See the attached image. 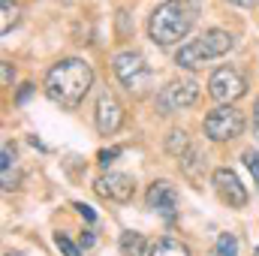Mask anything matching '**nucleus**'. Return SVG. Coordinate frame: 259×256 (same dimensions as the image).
I'll use <instances>...</instances> for the list:
<instances>
[{
	"label": "nucleus",
	"instance_id": "c85d7f7f",
	"mask_svg": "<svg viewBox=\"0 0 259 256\" xmlns=\"http://www.w3.org/2000/svg\"><path fill=\"white\" fill-rule=\"evenodd\" d=\"M253 256H259V247H256V250H253Z\"/></svg>",
	"mask_w": 259,
	"mask_h": 256
},
{
	"label": "nucleus",
	"instance_id": "ddd939ff",
	"mask_svg": "<svg viewBox=\"0 0 259 256\" xmlns=\"http://www.w3.org/2000/svg\"><path fill=\"white\" fill-rule=\"evenodd\" d=\"M15 148L9 142H3V151H0V175H3V190H12L15 187Z\"/></svg>",
	"mask_w": 259,
	"mask_h": 256
},
{
	"label": "nucleus",
	"instance_id": "a211bd4d",
	"mask_svg": "<svg viewBox=\"0 0 259 256\" xmlns=\"http://www.w3.org/2000/svg\"><path fill=\"white\" fill-rule=\"evenodd\" d=\"M55 244H58L61 256H81V247H78L72 238H66L64 232H58V235H55Z\"/></svg>",
	"mask_w": 259,
	"mask_h": 256
},
{
	"label": "nucleus",
	"instance_id": "2eb2a0df",
	"mask_svg": "<svg viewBox=\"0 0 259 256\" xmlns=\"http://www.w3.org/2000/svg\"><path fill=\"white\" fill-rule=\"evenodd\" d=\"M0 9H3V18H0V33L6 36V33L18 24V12H21V9H18V3H15V0H0Z\"/></svg>",
	"mask_w": 259,
	"mask_h": 256
},
{
	"label": "nucleus",
	"instance_id": "0eeeda50",
	"mask_svg": "<svg viewBox=\"0 0 259 256\" xmlns=\"http://www.w3.org/2000/svg\"><path fill=\"white\" fill-rule=\"evenodd\" d=\"M199 100V84L193 78H175L157 94V112L160 115H175L181 109H190Z\"/></svg>",
	"mask_w": 259,
	"mask_h": 256
},
{
	"label": "nucleus",
	"instance_id": "f3484780",
	"mask_svg": "<svg viewBox=\"0 0 259 256\" xmlns=\"http://www.w3.org/2000/svg\"><path fill=\"white\" fill-rule=\"evenodd\" d=\"M214 253L217 256H238V238H235L232 232H220Z\"/></svg>",
	"mask_w": 259,
	"mask_h": 256
},
{
	"label": "nucleus",
	"instance_id": "412c9836",
	"mask_svg": "<svg viewBox=\"0 0 259 256\" xmlns=\"http://www.w3.org/2000/svg\"><path fill=\"white\" fill-rule=\"evenodd\" d=\"M72 208H75V211H78V214H81L88 223H97V214H94V208H91V205H84V202H75Z\"/></svg>",
	"mask_w": 259,
	"mask_h": 256
},
{
	"label": "nucleus",
	"instance_id": "393cba45",
	"mask_svg": "<svg viewBox=\"0 0 259 256\" xmlns=\"http://www.w3.org/2000/svg\"><path fill=\"white\" fill-rule=\"evenodd\" d=\"M94 244H97V235H94L91 229H84V232H81V247L88 250V247H94Z\"/></svg>",
	"mask_w": 259,
	"mask_h": 256
},
{
	"label": "nucleus",
	"instance_id": "aec40b11",
	"mask_svg": "<svg viewBox=\"0 0 259 256\" xmlns=\"http://www.w3.org/2000/svg\"><path fill=\"white\" fill-rule=\"evenodd\" d=\"M121 151H124V148H118V145H115V148H106V151L97 154V163H100L103 169H109V163H115V160L121 157Z\"/></svg>",
	"mask_w": 259,
	"mask_h": 256
},
{
	"label": "nucleus",
	"instance_id": "6ab92c4d",
	"mask_svg": "<svg viewBox=\"0 0 259 256\" xmlns=\"http://www.w3.org/2000/svg\"><path fill=\"white\" fill-rule=\"evenodd\" d=\"M241 160H244V166L250 169V175H253V184L259 187V154L253 151V148H247V151L241 154Z\"/></svg>",
	"mask_w": 259,
	"mask_h": 256
},
{
	"label": "nucleus",
	"instance_id": "5701e85b",
	"mask_svg": "<svg viewBox=\"0 0 259 256\" xmlns=\"http://www.w3.org/2000/svg\"><path fill=\"white\" fill-rule=\"evenodd\" d=\"M127 18H130V12H127V9H121V12H118V30H121V36H127V33H130Z\"/></svg>",
	"mask_w": 259,
	"mask_h": 256
},
{
	"label": "nucleus",
	"instance_id": "20e7f679",
	"mask_svg": "<svg viewBox=\"0 0 259 256\" xmlns=\"http://www.w3.org/2000/svg\"><path fill=\"white\" fill-rule=\"evenodd\" d=\"M112 69H115L118 81L127 88L133 97H142V94L148 91V84H151V69H148V64H145V58H142L139 52H133V49L115 55Z\"/></svg>",
	"mask_w": 259,
	"mask_h": 256
},
{
	"label": "nucleus",
	"instance_id": "dca6fc26",
	"mask_svg": "<svg viewBox=\"0 0 259 256\" xmlns=\"http://www.w3.org/2000/svg\"><path fill=\"white\" fill-rule=\"evenodd\" d=\"M166 151H169L172 157H184V154L190 151L187 133H184V130H172V133H169V139H166Z\"/></svg>",
	"mask_w": 259,
	"mask_h": 256
},
{
	"label": "nucleus",
	"instance_id": "9d476101",
	"mask_svg": "<svg viewBox=\"0 0 259 256\" xmlns=\"http://www.w3.org/2000/svg\"><path fill=\"white\" fill-rule=\"evenodd\" d=\"M211 184H214V190L217 196L229 205V208H244L247 205V190H244V184L238 181V175L229 169V166H220V169H214V175H211Z\"/></svg>",
	"mask_w": 259,
	"mask_h": 256
},
{
	"label": "nucleus",
	"instance_id": "4468645a",
	"mask_svg": "<svg viewBox=\"0 0 259 256\" xmlns=\"http://www.w3.org/2000/svg\"><path fill=\"white\" fill-rule=\"evenodd\" d=\"M148 256H190V247L178 238H157L151 244Z\"/></svg>",
	"mask_w": 259,
	"mask_h": 256
},
{
	"label": "nucleus",
	"instance_id": "9b49d317",
	"mask_svg": "<svg viewBox=\"0 0 259 256\" xmlns=\"http://www.w3.org/2000/svg\"><path fill=\"white\" fill-rule=\"evenodd\" d=\"M94 121H97V130H100L103 136H115L118 130L124 127V106H121L112 94H103V97L97 100Z\"/></svg>",
	"mask_w": 259,
	"mask_h": 256
},
{
	"label": "nucleus",
	"instance_id": "39448f33",
	"mask_svg": "<svg viewBox=\"0 0 259 256\" xmlns=\"http://www.w3.org/2000/svg\"><path fill=\"white\" fill-rule=\"evenodd\" d=\"M202 130L211 142H232L244 133V115L235 106H217L214 112L205 115Z\"/></svg>",
	"mask_w": 259,
	"mask_h": 256
},
{
	"label": "nucleus",
	"instance_id": "f8f14e48",
	"mask_svg": "<svg viewBox=\"0 0 259 256\" xmlns=\"http://www.w3.org/2000/svg\"><path fill=\"white\" fill-rule=\"evenodd\" d=\"M118 247H121V256H148V250H151L148 238L142 232H133V229L130 232H121Z\"/></svg>",
	"mask_w": 259,
	"mask_h": 256
},
{
	"label": "nucleus",
	"instance_id": "b1692460",
	"mask_svg": "<svg viewBox=\"0 0 259 256\" xmlns=\"http://www.w3.org/2000/svg\"><path fill=\"white\" fill-rule=\"evenodd\" d=\"M30 94H33V84H21V91H18L15 103H18V106H21V103H27V100H30Z\"/></svg>",
	"mask_w": 259,
	"mask_h": 256
},
{
	"label": "nucleus",
	"instance_id": "1a4fd4ad",
	"mask_svg": "<svg viewBox=\"0 0 259 256\" xmlns=\"http://www.w3.org/2000/svg\"><path fill=\"white\" fill-rule=\"evenodd\" d=\"M145 202H148V208L151 211H157L169 226L178 220V190H175V184H169V181H154L148 193H145Z\"/></svg>",
	"mask_w": 259,
	"mask_h": 256
},
{
	"label": "nucleus",
	"instance_id": "bb28decb",
	"mask_svg": "<svg viewBox=\"0 0 259 256\" xmlns=\"http://www.w3.org/2000/svg\"><path fill=\"white\" fill-rule=\"evenodd\" d=\"M229 3H235V6H244V9H250L256 0H229Z\"/></svg>",
	"mask_w": 259,
	"mask_h": 256
},
{
	"label": "nucleus",
	"instance_id": "6e6552de",
	"mask_svg": "<svg viewBox=\"0 0 259 256\" xmlns=\"http://www.w3.org/2000/svg\"><path fill=\"white\" fill-rule=\"evenodd\" d=\"M94 190L100 199H109V202H118V205H127L136 196V181L124 175V172H106L94 181Z\"/></svg>",
	"mask_w": 259,
	"mask_h": 256
},
{
	"label": "nucleus",
	"instance_id": "cd10ccee",
	"mask_svg": "<svg viewBox=\"0 0 259 256\" xmlns=\"http://www.w3.org/2000/svg\"><path fill=\"white\" fill-rule=\"evenodd\" d=\"M3 256H24V253H15V250H9V253H3Z\"/></svg>",
	"mask_w": 259,
	"mask_h": 256
},
{
	"label": "nucleus",
	"instance_id": "f03ea898",
	"mask_svg": "<svg viewBox=\"0 0 259 256\" xmlns=\"http://www.w3.org/2000/svg\"><path fill=\"white\" fill-rule=\"evenodd\" d=\"M196 15H199L196 0H166V3H160L151 12V21H148V33H151L154 46L169 49V46L181 42L196 24Z\"/></svg>",
	"mask_w": 259,
	"mask_h": 256
},
{
	"label": "nucleus",
	"instance_id": "4be33fe9",
	"mask_svg": "<svg viewBox=\"0 0 259 256\" xmlns=\"http://www.w3.org/2000/svg\"><path fill=\"white\" fill-rule=\"evenodd\" d=\"M0 75H3V88H9V84H12V78H15V69H12L9 61H3V64H0Z\"/></svg>",
	"mask_w": 259,
	"mask_h": 256
},
{
	"label": "nucleus",
	"instance_id": "f257e3e1",
	"mask_svg": "<svg viewBox=\"0 0 259 256\" xmlns=\"http://www.w3.org/2000/svg\"><path fill=\"white\" fill-rule=\"evenodd\" d=\"M94 88V69L81 58H64L46 72V97L61 109H78Z\"/></svg>",
	"mask_w": 259,
	"mask_h": 256
},
{
	"label": "nucleus",
	"instance_id": "423d86ee",
	"mask_svg": "<svg viewBox=\"0 0 259 256\" xmlns=\"http://www.w3.org/2000/svg\"><path fill=\"white\" fill-rule=\"evenodd\" d=\"M208 94L211 100H217L220 106H232L235 100H241L247 94V78L235 69V66H220L211 72L208 78Z\"/></svg>",
	"mask_w": 259,
	"mask_h": 256
},
{
	"label": "nucleus",
	"instance_id": "7ed1b4c3",
	"mask_svg": "<svg viewBox=\"0 0 259 256\" xmlns=\"http://www.w3.org/2000/svg\"><path fill=\"white\" fill-rule=\"evenodd\" d=\"M232 46H235V39H232L229 30L211 27V30H205L202 36L184 42V46L175 52V64L181 66V69H199V66H205L208 61H217V58L229 55Z\"/></svg>",
	"mask_w": 259,
	"mask_h": 256
},
{
	"label": "nucleus",
	"instance_id": "a878e982",
	"mask_svg": "<svg viewBox=\"0 0 259 256\" xmlns=\"http://www.w3.org/2000/svg\"><path fill=\"white\" fill-rule=\"evenodd\" d=\"M253 133H256V139H259V100H256V106H253Z\"/></svg>",
	"mask_w": 259,
	"mask_h": 256
}]
</instances>
